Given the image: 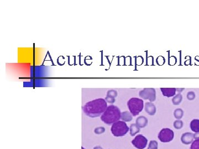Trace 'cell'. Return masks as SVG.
Segmentation results:
<instances>
[{
	"label": "cell",
	"instance_id": "1",
	"mask_svg": "<svg viewBox=\"0 0 199 149\" xmlns=\"http://www.w3.org/2000/svg\"><path fill=\"white\" fill-rule=\"evenodd\" d=\"M107 108V103L105 99H97L87 102L83 107V111L87 116L95 118L105 112Z\"/></svg>",
	"mask_w": 199,
	"mask_h": 149
},
{
	"label": "cell",
	"instance_id": "2",
	"mask_svg": "<svg viewBox=\"0 0 199 149\" xmlns=\"http://www.w3.org/2000/svg\"><path fill=\"white\" fill-rule=\"evenodd\" d=\"M121 112L117 106L110 105L101 116V119L106 124L111 125L121 119Z\"/></svg>",
	"mask_w": 199,
	"mask_h": 149
},
{
	"label": "cell",
	"instance_id": "3",
	"mask_svg": "<svg viewBox=\"0 0 199 149\" xmlns=\"http://www.w3.org/2000/svg\"><path fill=\"white\" fill-rule=\"evenodd\" d=\"M127 106L133 116H137L142 111L144 107V102L141 99L132 98L127 102Z\"/></svg>",
	"mask_w": 199,
	"mask_h": 149
},
{
	"label": "cell",
	"instance_id": "4",
	"mask_svg": "<svg viewBox=\"0 0 199 149\" xmlns=\"http://www.w3.org/2000/svg\"><path fill=\"white\" fill-rule=\"evenodd\" d=\"M129 130L130 129L128 127L127 124L125 122L120 120L113 123L111 129L112 134L116 137L124 136Z\"/></svg>",
	"mask_w": 199,
	"mask_h": 149
},
{
	"label": "cell",
	"instance_id": "5",
	"mask_svg": "<svg viewBox=\"0 0 199 149\" xmlns=\"http://www.w3.org/2000/svg\"><path fill=\"white\" fill-rule=\"evenodd\" d=\"M174 134L172 130L169 128H164L158 134V139L162 142H168L173 140Z\"/></svg>",
	"mask_w": 199,
	"mask_h": 149
},
{
	"label": "cell",
	"instance_id": "6",
	"mask_svg": "<svg viewBox=\"0 0 199 149\" xmlns=\"http://www.w3.org/2000/svg\"><path fill=\"white\" fill-rule=\"evenodd\" d=\"M139 94L142 99H148L151 102H153L156 100V89L153 88H145L139 92Z\"/></svg>",
	"mask_w": 199,
	"mask_h": 149
},
{
	"label": "cell",
	"instance_id": "7",
	"mask_svg": "<svg viewBox=\"0 0 199 149\" xmlns=\"http://www.w3.org/2000/svg\"><path fill=\"white\" fill-rule=\"evenodd\" d=\"M133 145L138 149H143L146 147L148 140L142 135H138L132 141Z\"/></svg>",
	"mask_w": 199,
	"mask_h": 149
},
{
	"label": "cell",
	"instance_id": "8",
	"mask_svg": "<svg viewBox=\"0 0 199 149\" xmlns=\"http://www.w3.org/2000/svg\"><path fill=\"white\" fill-rule=\"evenodd\" d=\"M194 135L191 132L184 133L181 137V140L184 144L189 145L193 142Z\"/></svg>",
	"mask_w": 199,
	"mask_h": 149
},
{
	"label": "cell",
	"instance_id": "9",
	"mask_svg": "<svg viewBox=\"0 0 199 149\" xmlns=\"http://www.w3.org/2000/svg\"><path fill=\"white\" fill-rule=\"evenodd\" d=\"M161 91L164 96L171 97L175 95L177 89L175 88H161Z\"/></svg>",
	"mask_w": 199,
	"mask_h": 149
},
{
	"label": "cell",
	"instance_id": "10",
	"mask_svg": "<svg viewBox=\"0 0 199 149\" xmlns=\"http://www.w3.org/2000/svg\"><path fill=\"white\" fill-rule=\"evenodd\" d=\"M145 111L150 116H154L156 113V107L152 102H147L145 105Z\"/></svg>",
	"mask_w": 199,
	"mask_h": 149
},
{
	"label": "cell",
	"instance_id": "11",
	"mask_svg": "<svg viewBox=\"0 0 199 149\" xmlns=\"http://www.w3.org/2000/svg\"><path fill=\"white\" fill-rule=\"evenodd\" d=\"M148 122L147 118L144 116H140L136 119V124L141 128L146 127L148 124Z\"/></svg>",
	"mask_w": 199,
	"mask_h": 149
},
{
	"label": "cell",
	"instance_id": "12",
	"mask_svg": "<svg viewBox=\"0 0 199 149\" xmlns=\"http://www.w3.org/2000/svg\"><path fill=\"white\" fill-rule=\"evenodd\" d=\"M190 128L192 132H199V119H194L190 123Z\"/></svg>",
	"mask_w": 199,
	"mask_h": 149
},
{
	"label": "cell",
	"instance_id": "13",
	"mask_svg": "<svg viewBox=\"0 0 199 149\" xmlns=\"http://www.w3.org/2000/svg\"><path fill=\"white\" fill-rule=\"evenodd\" d=\"M121 119L123 120V122H131L132 120V115L131 113L126 111L121 113Z\"/></svg>",
	"mask_w": 199,
	"mask_h": 149
},
{
	"label": "cell",
	"instance_id": "14",
	"mask_svg": "<svg viewBox=\"0 0 199 149\" xmlns=\"http://www.w3.org/2000/svg\"><path fill=\"white\" fill-rule=\"evenodd\" d=\"M140 132V127L136 124H132L130 126V132L131 136H134Z\"/></svg>",
	"mask_w": 199,
	"mask_h": 149
},
{
	"label": "cell",
	"instance_id": "15",
	"mask_svg": "<svg viewBox=\"0 0 199 149\" xmlns=\"http://www.w3.org/2000/svg\"><path fill=\"white\" fill-rule=\"evenodd\" d=\"M182 95L180 94H177L173 97L172 102L174 105H179L182 101Z\"/></svg>",
	"mask_w": 199,
	"mask_h": 149
},
{
	"label": "cell",
	"instance_id": "16",
	"mask_svg": "<svg viewBox=\"0 0 199 149\" xmlns=\"http://www.w3.org/2000/svg\"><path fill=\"white\" fill-rule=\"evenodd\" d=\"M183 111H182V109H176L174 112V116L175 117V118L177 119H180L181 118H182V116H183Z\"/></svg>",
	"mask_w": 199,
	"mask_h": 149
},
{
	"label": "cell",
	"instance_id": "17",
	"mask_svg": "<svg viewBox=\"0 0 199 149\" xmlns=\"http://www.w3.org/2000/svg\"><path fill=\"white\" fill-rule=\"evenodd\" d=\"M158 144L157 142L155 140H152L149 142L148 149H158Z\"/></svg>",
	"mask_w": 199,
	"mask_h": 149
},
{
	"label": "cell",
	"instance_id": "18",
	"mask_svg": "<svg viewBox=\"0 0 199 149\" xmlns=\"http://www.w3.org/2000/svg\"><path fill=\"white\" fill-rule=\"evenodd\" d=\"M174 127H175L177 129H180L181 128H182L183 127V122L182 120H177L174 122Z\"/></svg>",
	"mask_w": 199,
	"mask_h": 149
},
{
	"label": "cell",
	"instance_id": "19",
	"mask_svg": "<svg viewBox=\"0 0 199 149\" xmlns=\"http://www.w3.org/2000/svg\"><path fill=\"white\" fill-rule=\"evenodd\" d=\"M107 96L115 99L116 97L117 96V92L115 90H110L107 94Z\"/></svg>",
	"mask_w": 199,
	"mask_h": 149
},
{
	"label": "cell",
	"instance_id": "20",
	"mask_svg": "<svg viewBox=\"0 0 199 149\" xmlns=\"http://www.w3.org/2000/svg\"><path fill=\"white\" fill-rule=\"evenodd\" d=\"M190 149H199V139H196L192 143Z\"/></svg>",
	"mask_w": 199,
	"mask_h": 149
},
{
	"label": "cell",
	"instance_id": "21",
	"mask_svg": "<svg viewBox=\"0 0 199 149\" xmlns=\"http://www.w3.org/2000/svg\"><path fill=\"white\" fill-rule=\"evenodd\" d=\"M105 131V129L103 127H98L96 128L95 129V132L96 134H101L102 133H103Z\"/></svg>",
	"mask_w": 199,
	"mask_h": 149
},
{
	"label": "cell",
	"instance_id": "22",
	"mask_svg": "<svg viewBox=\"0 0 199 149\" xmlns=\"http://www.w3.org/2000/svg\"><path fill=\"white\" fill-rule=\"evenodd\" d=\"M187 98L189 100H193L195 98V94L193 92H189L187 94Z\"/></svg>",
	"mask_w": 199,
	"mask_h": 149
},
{
	"label": "cell",
	"instance_id": "23",
	"mask_svg": "<svg viewBox=\"0 0 199 149\" xmlns=\"http://www.w3.org/2000/svg\"><path fill=\"white\" fill-rule=\"evenodd\" d=\"M105 100L106 102H107L110 103H114L115 102V98H112V97H106Z\"/></svg>",
	"mask_w": 199,
	"mask_h": 149
},
{
	"label": "cell",
	"instance_id": "24",
	"mask_svg": "<svg viewBox=\"0 0 199 149\" xmlns=\"http://www.w3.org/2000/svg\"><path fill=\"white\" fill-rule=\"evenodd\" d=\"M194 135V139H195V140L199 139V132H196V133Z\"/></svg>",
	"mask_w": 199,
	"mask_h": 149
},
{
	"label": "cell",
	"instance_id": "25",
	"mask_svg": "<svg viewBox=\"0 0 199 149\" xmlns=\"http://www.w3.org/2000/svg\"><path fill=\"white\" fill-rule=\"evenodd\" d=\"M94 149H103L101 147H94Z\"/></svg>",
	"mask_w": 199,
	"mask_h": 149
},
{
	"label": "cell",
	"instance_id": "26",
	"mask_svg": "<svg viewBox=\"0 0 199 149\" xmlns=\"http://www.w3.org/2000/svg\"><path fill=\"white\" fill-rule=\"evenodd\" d=\"M177 90L179 92H181L182 91V90H184V89H177Z\"/></svg>",
	"mask_w": 199,
	"mask_h": 149
},
{
	"label": "cell",
	"instance_id": "27",
	"mask_svg": "<svg viewBox=\"0 0 199 149\" xmlns=\"http://www.w3.org/2000/svg\"><path fill=\"white\" fill-rule=\"evenodd\" d=\"M82 149H84V147H82Z\"/></svg>",
	"mask_w": 199,
	"mask_h": 149
}]
</instances>
